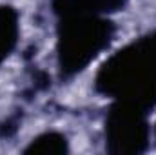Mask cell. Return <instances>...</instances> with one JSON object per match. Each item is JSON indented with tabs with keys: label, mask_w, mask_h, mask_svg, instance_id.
Returning <instances> with one entry per match:
<instances>
[{
	"label": "cell",
	"mask_w": 156,
	"mask_h": 155,
	"mask_svg": "<svg viewBox=\"0 0 156 155\" xmlns=\"http://www.w3.org/2000/svg\"><path fill=\"white\" fill-rule=\"evenodd\" d=\"M100 91L140 110L156 104V33L142 37L111 57L98 73Z\"/></svg>",
	"instance_id": "1"
},
{
	"label": "cell",
	"mask_w": 156,
	"mask_h": 155,
	"mask_svg": "<svg viewBox=\"0 0 156 155\" xmlns=\"http://www.w3.org/2000/svg\"><path fill=\"white\" fill-rule=\"evenodd\" d=\"M60 13L58 62L66 75L82 71L111 40L113 28L96 13L71 7L56 0Z\"/></svg>",
	"instance_id": "2"
},
{
	"label": "cell",
	"mask_w": 156,
	"mask_h": 155,
	"mask_svg": "<svg viewBox=\"0 0 156 155\" xmlns=\"http://www.w3.org/2000/svg\"><path fill=\"white\" fill-rule=\"evenodd\" d=\"M16 40V15L9 7H0V62Z\"/></svg>",
	"instance_id": "3"
},
{
	"label": "cell",
	"mask_w": 156,
	"mask_h": 155,
	"mask_svg": "<svg viewBox=\"0 0 156 155\" xmlns=\"http://www.w3.org/2000/svg\"><path fill=\"white\" fill-rule=\"evenodd\" d=\"M71 7H76V9H83V11H89V13H105V11H115L120 9L127 0H60Z\"/></svg>",
	"instance_id": "4"
}]
</instances>
